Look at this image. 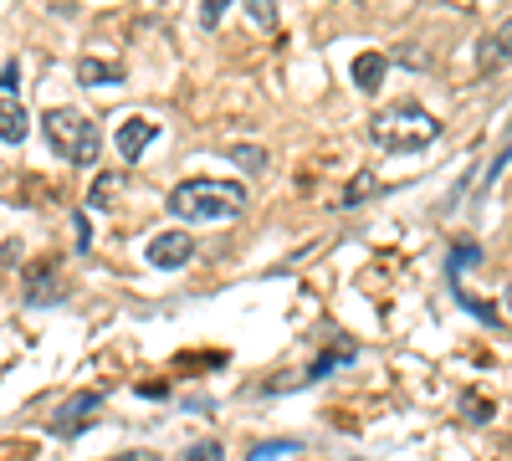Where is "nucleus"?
<instances>
[{"mask_svg":"<svg viewBox=\"0 0 512 461\" xmlns=\"http://www.w3.org/2000/svg\"><path fill=\"white\" fill-rule=\"evenodd\" d=\"M384 72H390V57H384V52H359V57H354V82H359V93H379Z\"/></svg>","mask_w":512,"mask_h":461,"instance_id":"nucleus-8","label":"nucleus"},{"mask_svg":"<svg viewBox=\"0 0 512 461\" xmlns=\"http://www.w3.org/2000/svg\"><path fill=\"white\" fill-rule=\"evenodd\" d=\"M149 267H159V272H175V267H185L190 257H195V236L190 231H164V236H154L149 241Z\"/></svg>","mask_w":512,"mask_h":461,"instance_id":"nucleus-4","label":"nucleus"},{"mask_svg":"<svg viewBox=\"0 0 512 461\" xmlns=\"http://www.w3.org/2000/svg\"><path fill=\"white\" fill-rule=\"evenodd\" d=\"M77 77L88 82V88H98V82H118V77H123V67H118V62H93V57H88V62L77 67Z\"/></svg>","mask_w":512,"mask_h":461,"instance_id":"nucleus-9","label":"nucleus"},{"mask_svg":"<svg viewBox=\"0 0 512 461\" xmlns=\"http://www.w3.org/2000/svg\"><path fill=\"white\" fill-rule=\"evenodd\" d=\"M395 57H400L405 67H431V57H425V52H415L410 41H405V47H395Z\"/></svg>","mask_w":512,"mask_h":461,"instance_id":"nucleus-14","label":"nucleus"},{"mask_svg":"<svg viewBox=\"0 0 512 461\" xmlns=\"http://www.w3.org/2000/svg\"><path fill=\"white\" fill-rule=\"evenodd\" d=\"M31 303H52L57 298V287H52V272H31V292H26Z\"/></svg>","mask_w":512,"mask_h":461,"instance_id":"nucleus-11","label":"nucleus"},{"mask_svg":"<svg viewBox=\"0 0 512 461\" xmlns=\"http://www.w3.org/2000/svg\"><path fill=\"white\" fill-rule=\"evenodd\" d=\"M185 461H221V446H216V441H195V446L185 451Z\"/></svg>","mask_w":512,"mask_h":461,"instance_id":"nucleus-13","label":"nucleus"},{"mask_svg":"<svg viewBox=\"0 0 512 461\" xmlns=\"http://www.w3.org/2000/svg\"><path fill=\"white\" fill-rule=\"evenodd\" d=\"M159 139V123L154 118H144V113H134V118H123L118 123V134H113V144H118V154L134 164V159H144V149Z\"/></svg>","mask_w":512,"mask_h":461,"instance_id":"nucleus-5","label":"nucleus"},{"mask_svg":"<svg viewBox=\"0 0 512 461\" xmlns=\"http://www.w3.org/2000/svg\"><path fill=\"white\" fill-rule=\"evenodd\" d=\"M466 262H472V267H477V246H456V262H451V267H456V272H461V267H466Z\"/></svg>","mask_w":512,"mask_h":461,"instance_id":"nucleus-18","label":"nucleus"},{"mask_svg":"<svg viewBox=\"0 0 512 461\" xmlns=\"http://www.w3.org/2000/svg\"><path fill=\"white\" fill-rule=\"evenodd\" d=\"M41 129H47V139H52V149L67 159V164H98V154H103V134H98V123L93 118H82L77 108H52L47 118H41Z\"/></svg>","mask_w":512,"mask_h":461,"instance_id":"nucleus-3","label":"nucleus"},{"mask_svg":"<svg viewBox=\"0 0 512 461\" xmlns=\"http://www.w3.org/2000/svg\"><path fill=\"white\" fill-rule=\"evenodd\" d=\"M31 134V113H26V103L21 98H0V139H6V144H21Z\"/></svg>","mask_w":512,"mask_h":461,"instance_id":"nucleus-7","label":"nucleus"},{"mask_svg":"<svg viewBox=\"0 0 512 461\" xmlns=\"http://www.w3.org/2000/svg\"><path fill=\"white\" fill-rule=\"evenodd\" d=\"M118 190V175H108V180H98L93 185V205H108V195Z\"/></svg>","mask_w":512,"mask_h":461,"instance_id":"nucleus-15","label":"nucleus"},{"mask_svg":"<svg viewBox=\"0 0 512 461\" xmlns=\"http://www.w3.org/2000/svg\"><path fill=\"white\" fill-rule=\"evenodd\" d=\"M492 47H497V57H502V62H512V16L492 31Z\"/></svg>","mask_w":512,"mask_h":461,"instance_id":"nucleus-12","label":"nucleus"},{"mask_svg":"<svg viewBox=\"0 0 512 461\" xmlns=\"http://www.w3.org/2000/svg\"><path fill=\"white\" fill-rule=\"evenodd\" d=\"M98 410H103V395H72V400L52 415V431H57V436H77Z\"/></svg>","mask_w":512,"mask_h":461,"instance_id":"nucleus-6","label":"nucleus"},{"mask_svg":"<svg viewBox=\"0 0 512 461\" xmlns=\"http://www.w3.org/2000/svg\"><path fill=\"white\" fill-rule=\"evenodd\" d=\"M251 21H256V26H277V11H272V6H251Z\"/></svg>","mask_w":512,"mask_h":461,"instance_id":"nucleus-17","label":"nucleus"},{"mask_svg":"<svg viewBox=\"0 0 512 461\" xmlns=\"http://www.w3.org/2000/svg\"><path fill=\"white\" fill-rule=\"evenodd\" d=\"M118 461H154L149 451H134V456H118Z\"/></svg>","mask_w":512,"mask_h":461,"instance_id":"nucleus-21","label":"nucleus"},{"mask_svg":"<svg viewBox=\"0 0 512 461\" xmlns=\"http://www.w3.org/2000/svg\"><path fill=\"white\" fill-rule=\"evenodd\" d=\"M246 211V185L236 180H185L169 190V216L180 221H236Z\"/></svg>","mask_w":512,"mask_h":461,"instance_id":"nucleus-1","label":"nucleus"},{"mask_svg":"<svg viewBox=\"0 0 512 461\" xmlns=\"http://www.w3.org/2000/svg\"><path fill=\"white\" fill-rule=\"evenodd\" d=\"M502 313H507V318H512V287H507V292H502Z\"/></svg>","mask_w":512,"mask_h":461,"instance_id":"nucleus-20","label":"nucleus"},{"mask_svg":"<svg viewBox=\"0 0 512 461\" xmlns=\"http://www.w3.org/2000/svg\"><path fill=\"white\" fill-rule=\"evenodd\" d=\"M11 82H16V62H6V72H0V98H6Z\"/></svg>","mask_w":512,"mask_h":461,"instance_id":"nucleus-19","label":"nucleus"},{"mask_svg":"<svg viewBox=\"0 0 512 461\" xmlns=\"http://www.w3.org/2000/svg\"><path fill=\"white\" fill-rule=\"evenodd\" d=\"M374 185H379V180H374V175H359V180H354V185H349V205H354V200H364V195H369V190H374Z\"/></svg>","mask_w":512,"mask_h":461,"instance_id":"nucleus-16","label":"nucleus"},{"mask_svg":"<svg viewBox=\"0 0 512 461\" xmlns=\"http://www.w3.org/2000/svg\"><path fill=\"white\" fill-rule=\"evenodd\" d=\"M369 139L379 149H390V154H410V149H425V144L441 139V118H431L415 103H395L369 123Z\"/></svg>","mask_w":512,"mask_h":461,"instance_id":"nucleus-2","label":"nucleus"},{"mask_svg":"<svg viewBox=\"0 0 512 461\" xmlns=\"http://www.w3.org/2000/svg\"><path fill=\"white\" fill-rule=\"evenodd\" d=\"M226 159L246 164V170H267V154H262V149H251V144H231V149H226Z\"/></svg>","mask_w":512,"mask_h":461,"instance_id":"nucleus-10","label":"nucleus"}]
</instances>
